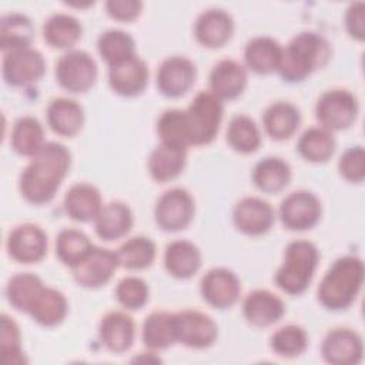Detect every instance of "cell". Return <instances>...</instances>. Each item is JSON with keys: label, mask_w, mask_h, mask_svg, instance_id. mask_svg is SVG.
<instances>
[{"label": "cell", "mask_w": 365, "mask_h": 365, "mask_svg": "<svg viewBox=\"0 0 365 365\" xmlns=\"http://www.w3.org/2000/svg\"><path fill=\"white\" fill-rule=\"evenodd\" d=\"M71 163L66 145L48 141L30 160L19 181L21 195L31 204H44L53 200Z\"/></svg>", "instance_id": "obj_1"}, {"label": "cell", "mask_w": 365, "mask_h": 365, "mask_svg": "<svg viewBox=\"0 0 365 365\" xmlns=\"http://www.w3.org/2000/svg\"><path fill=\"white\" fill-rule=\"evenodd\" d=\"M331 57L328 41L318 33L302 31L291 38L278 67L279 76L289 83H298L322 68Z\"/></svg>", "instance_id": "obj_2"}, {"label": "cell", "mask_w": 365, "mask_h": 365, "mask_svg": "<svg viewBox=\"0 0 365 365\" xmlns=\"http://www.w3.org/2000/svg\"><path fill=\"white\" fill-rule=\"evenodd\" d=\"M364 281V262L354 255L338 258L325 272L318 287L319 302L331 309L348 308L361 291Z\"/></svg>", "instance_id": "obj_3"}, {"label": "cell", "mask_w": 365, "mask_h": 365, "mask_svg": "<svg viewBox=\"0 0 365 365\" xmlns=\"http://www.w3.org/2000/svg\"><path fill=\"white\" fill-rule=\"evenodd\" d=\"M319 252L307 240H295L285 250V259L275 274V284L289 295L302 294L312 281Z\"/></svg>", "instance_id": "obj_4"}, {"label": "cell", "mask_w": 365, "mask_h": 365, "mask_svg": "<svg viewBox=\"0 0 365 365\" xmlns=\"http://www.w3.org/2000/svg\"><path fill=\"white\" fill-rule=\"evenodd\" d=\"M190 145H204L218 133L224 107L211 91H200L184 110Z\"/></svg>", "instance_id": "obj_5"}, {"label": "cell", "mask_w": 365, "mask_h": 365, "mask_svg": "<svg viewBox=\"0 0 365 365\" xmlns=\"http://www.w3.org/2000/svg\"><path fill=\"white\" fill-rule=\"evenodd\" d=\"M315 115L321 127L334 131L345 130L352 125L358 115L356 97L345 88H332L318 98Z\"/></svg>", "instance_id": "obj_6"}, {"label": "cell", "mask_w": 365, "mask_h": 365, "mask_svg": "<svg viewBox=\"0 0 365 365\" xmlns=\"http://www.w3.org/2000/svg\"><path fill=\"white\" fill-rule=\"evenodd\" d=\"M56 78L64 90L84 93L96 83L97 64L88 53L70 50L56 63Z\"/></svg>", "instance_id": "obj_7"}, {"label": "cell", "mask_w": 365, "mask_h": 365, "mask_svg": "<svg viewBox=\"0 0 365 365\" xmlns=\"http://www.w3.org/2000/svg\"><path fill=\"white\" fill-rule=\"evenodd\" d=\"M194 217V200L191 194L180 187L167 190L155 202L154 218L157 225L174 232L184 230Z\"/></svg>", "instance_id": "obj_8"}, {"label": "cell", "mask_w": 365, "mask_h": 365, "mask_svg": "<svg viewBox=\"0 0 365 365\" xmlns=\"http://www.w3.org/2000/svg\"><path fill=\"white\" fill-rule=\"evenodd\" d=\"M46 71V61L38 50L31 47L4 53L3 78L9 86L26 87L38 81Z\"/></svg>", "instance_id": "obj_9"}, {"label": "cell", "mask_w": 365, "mask_h": 365, "mask_svg": "<svg viewBox=\"0 0 365 365\" xmlns=\"http://www.w3.org/2000/svg\"><path fill=\"white\" fill-rule=\"evenodd\" d=\"M177 342L185 346L204 349L211 346L218 335L214 319L197 309H184L174 314Z\"/></svg>", "instance_id": "obj_10"}, {"label": "cell", "mask_w": 365, "mask_h": 365, "mask_svg": "<svg viewBox=\"0 0 365 365\" xmlns=\"http://www.w3.org/2000/svg\"><path fill=\"white\" fill-rule=\"evenodd\" d=\"M319 217L321 202L311 191H294L281 201L279 218L288 230H309L319 221Z\"/></svg>", "instance_id": "obj_11"}, {"label": "cell", "mask_w": 365, "mask_h": 365, "mask_svg": "<svg viewBox=\"0 0 365 365\" xmlns=\"http://www.w3.org/2000/svg\"><path fill=\"white\" fill-rule=\"evenodd\" d=\"M118 267L117 252L101 247H93V250L73 267V277L81 287L98 288L110 281Z\"/></svg>", "instance_id": "obj_12"}, {"label": "cell", "mask_w": 365, "mask_h": 365, "mask_svg": "<svg viewBox=\"0 0 365 365\" xmlns=\"http://www.w3.org/2000/svg\"><path fill=\"white\" fill-rule=\"evenodd\" d=\"M7 251L17 262H38L47 252V235L36 224H20L7 237Z\"/></svg>", "instance_id": "obj_13"}, {"label": "cell", "mask_w": 365, "mask_h": 365, "mask_svg": "<svg viewBox=\"0 0 365 365\" xmlns=\"http://www.w3.org/2000/svg\"><path fill=\"white\" fill-rule=\"evenodd\" d=\"M201 295L214 308L225 309L232 307L241 292L238 277L222 267L210 269L201 279Z\"/></svg>", "instance_id": "obj_14"}, {"label": "cell", "mask_w": 365, "mask_h": 365, "mask_svg": "<svg viewBox=\"0 0 365 365\" xmlns=\"http://www.w3.org/2000/svg\"><path fill=\"white\" fill-rule=\"evenodd\" d=\"M195 64L182 56L165 58L157 71V87L167 97H181L195 81Z\"/></svg>", "instance_id": "obj_15"}, {"label": "cell", "mask_w": 365, "mask_h": 365, "mask_svg": "<svg viewBox=\"0 0 365 365\" xmlns=\"http://www.w3.org/2000/svg\"><path fill=\"white\" fill-rule=\"evenodd\" d=\"M321 354L328 364L355 365L362 359V339L349 328H335L325 335Z\"/></svg>", "instance_id": "obj_16"}, {"label": "cell", "mask_w": 365, "mask_h": 365, "mask_svg": "<svg viewBox=\"0 0 365 365\" xmlns=\"http://www.w3.org/2000/svg\"><path fill=\"white\" fill-rule=\"evenodd\" d=\"M275 212L269 202L258 197L240 200L232 211L234 225L247 235L265 234L274 224Z\"/></svg>", "instance_id": "obj_17"}, {"label": "cell", "mask_w": 365, "mask_h": 365, "mask_svg": "<svg viewBox=\"0 0 365 365\" xmlns=\"http://www.w3.org/2000/svg\"><path fill=\"white\" fill-rule=\"evenodd\" d=\"M148 83L147 64L135 56L111 66L108 70V84L120 96L134 97L144 91Z\"/></svg>", "instance_id": "obj_18"}, {"label": "cell", "mask_w": 365, "mask_h": 365, "mask_svg": "<svg viewBox=\"0 0 365 365\" xmlns=\"http://www.w3.org/2000/svg\"><path fill=\"white\" fill-rule=\"evenodd\" d=\"M101 344L114 354H121L130 349L135 336V325L133 318L121 311L106 314L98 327Z\"/></svg>", "instance_id": "obj_19"}, {"label": "cell", "mask_w": 365, "mask_h": 365, "mask_svg": "<svg viewBox=\"0 0 365 365\" xmlns=\"http://www.w3.org/2000/svg\"><path fill=\"white\" fill-rule=\"evenodd\" d=\"M234 21L222 9H208L202 11L195 21L194 34L197 40L210 48L224 46L232 36Z\"/></svg>", "instance_id": "obj_20"}, {"label": "cell", "mask_w": 365, "mask_h": 365, "mask_svg": "<svg viewBox=\"0 0 365 365\" xmlns=\"http://www.w3.org/2000/svg\"><path fill=\"white\" fill-rule=\"evenodd\" d=\"M247 86V71L235 60H220L210 73V91L220 100L238 97Z\"/></svg>", "instance_id": "obj_21"}, {"label": "cell", "mask_w": 365, "mask_h": 365, "mask_svg": "<svg viewBox=\"0 0 365 365\" xmlns=\"http://www.w3.org/2000/svg\"><path fill=\"white\" fill-rule=\"evenodd\" d=\"M242 311L251 325L268 327L282 318L285 305L278 295L267 289H255L245 297Z\"/></svg>", "instance_id": "obj_22"}, {"label": "cell", "mask_w": 365, "mask_h": 365, "mask_svg": "<svg viewBox=\"0 0 365 365\" xmlns=\"http://www.w3.org/2000/svg\"><path fill=\"white\" fill-rule=\"evenodd\" d=\"M101 208V194L91 184L77 182L64 195V210L76 221H94Z\"/></svg>", "instance_id": "obj_23"}, {"label": "cell", "mask_w": 365, "mask_h": 365, "mask_svg": "<svg viewBox=\"0 0 365 365\" xmlns=\"http://www.w3.org/2000/svg\"><path fill=\"white\" fill-rule=\"evenodd\" d=\"M282 57L281 44L272 37L259 36L251 38L244 48V60L250 70L258 74L278 71Z\"/></svg>", "instance_id": "obj_24"}, {"label": "cell", "mask_w": 365, "mask_h": 365, "mask_svg": "<svg viewBox=\"0 0 365 365\" xmlns=\"http://www.w3.org/2000/svg\"><path fill=\"white\" fill-rule=\"evenodd\" d=\"M133 227V212L121 201H111L100 210L94 220L96 234L104 241H113L124 237Z\"/></svg>", "instance_id": "obj_25"}, {"label": "cell", "mask_w": 365, "mask_h": 365, "mask_svg": "<svg viewBox=\"0 0 365 365\" xmlns=\"http://www.w3.org/2000/svg\"><path fill=\"white\" fill-rule=\"evenodd\" d=\"M47 123L56 134L73 137L83 127V107L76 100L67 97L54 98L47 107Z\"/></svg>", "instance_id": "obj_26"}, {"label": "cell", "mask_w": 365, "mask_h": 365, "mask_svg": "<svg viewBox=\"0 0 365 365\" xmlns=\"http://www.w3.org/2000/svg\"><path fill=\"white\" fill-rule=\"evenodd\" d=\"M187 148L161 143L148 157V171L155 181L174 180L185 167Z\"/></svg>", "instance_id": "obj_27"}, {"label": "cell", "mask_w": 365, "mask_h": 365, "mask_svg": "<svg viewBox=\"0 0 365 365\" xmlns=\"http://www.w3.org/2000/svg\"><path fill=\"white\" fill-rule=\"evenodd\" d=\"M165 269L175 278H190L201 267V252L190 241L177 240L165 247L164 252Z\"/></svg>", "instance_id": "obj_28"}, {"label": "cell", "mask_w": 365, "mask_h": 365, "mask_svg": "<svg viewBox=\"0 0 365 365\" xmlns=\"http://www.w3.org/2000/svg\"><path fill=\"white\" fill-rule=\"evenodd\" d=\"M262 123L267 134L272 140H287L298 128L301 123L299 110L288 101L272 103L262 115Z\"/></svg>", "instance_id": "obj_29"}, {"label": "cell", "mask_w": 365, "mask_h": 365, "mask_svg": "<svg viewBox=\"0 0 365 365\" xmlns=\"http://www.w3.org/2000/svg\"><path fill=\"white\" fill-rule=\"evenodd\" d=\"M34 37L31 20L21 13H9L0 19V47L4 53L29 48Z\"/></svg>", "instance_id": "obj_30"}, {"label": "cell", "mask_w": 365, "mask_h": 365, "mask_svg": "<svg viewBox=\"0 0 365 365\" xmlns=\"http://www.w3.org/2000/svg\"><path fill=\"white\" fill-rule=\"evenodd\" d=\"M291 180V168L279 157H265L252 170V181L258 190L275 194L284 190Z\"/></svg>", "instance_id": "obj_31"}, {"label": "cell", "mask_w": 365, "mask_h": 365, "mask_svg": "<svg viewBox=\"0 0 365 365\" xmlns=\"http://www.w3.org/2000/svg\"><path fill=\"white\" fill-rule=\"evenodd\" d=\"M67 308L68 305L64 294L44 285L34 299L29 315L43 327H54L66 318Z\"/></svg>", "instance_id": "obj_32"}, {"label": "cell", "mask_w": 365, "mask_h": 365, "mask_svg": "<svg viewBox=\"0 0 365 365\" xmlns=\"http://www.w3.org/2000/svg\"><path fill=\"white\" fill-rule=\"evenodd\" d=\"M143 342L150 349H165L177 342L174 314L155 311L143 324Z\"/></svg>", "instance_id": "obj_33"}, {"label": "cell", "mask_w": 365, "mask_h": 365, "mask_svg": "<svg viewBox=\"0 0 365 365\" xmlns=\"http://www.w3.org/2000/svg\"><path fill=\"white\" fill-rule=\"evenodd\" d=\"M43 37L51 47L68 48L81 37V24L70 14L56 13L46 20Z\"/></svg>", "instance_id": "obj_34"}, {"label": "cell", "mask_w": 365, "mask_h": 365, "mask_svg": "<svg viewBox=\"0 0 365 365\" xmlns=\"http://www.w3.org/2000/svg\"><path fill=\"white\" fill-rule=\"evenodd\" d=\"M44 144V131L37 118L26 115L14 123L10 145L17 154L33 157Z\"/></svg>", "instance_id": "obj_35"}, {"label": "cell", "mask_w": 365, "mask_h": 365, "mask_svg": "<svg viewBox=\"0 0 365 365\" xmlns=\"http://www.w3.org/2000/svg\"><path fill=\"white\" fill-rule=\"evenodd\" d=\"M297 150L302 158L311 163H324L335 151V138L324 127H311L302 133Z\"/></svg>", "instance_id": "obj_36"}, {"label": "cell", "mask_w": 365, "mask_h": 365, "mask_svg": "<svg viewBox=\"0 0 365 365\" xmlns=\"http://www.w3.org/2000/svg\"><path fill=\"white\" fill-rule=\"evenodd\" d=\"M43 288L44 284L37 275L31 272H20L9 279L6 287V297L13 308L29 314L34 299Z\"/></svg>", "instance_id": "obj_37"}, {"label": "cell", "mask_w": 365, "mask_h": 365, "mask_svg": "<svg viewBox=\"0 0 365 365\" xmlns=\"http://www.w3.org/2000/svg\"><path fill=\"white\" fill-rule=\"evenodd\" d=\"M97 48L101 58L111 67L135 56L133 37L118 29L104 31L97 40Z\"/></svg>", "instance_id": "obj_38"}, {"label": "cell", "mask_w": 365, "mask_h": 365, "mask_svg": "<svg viewBox=\"0 0 365 365\" xmlns=\"http://www.w3.org/2000/svg\"><path fill=\"white\" fill-rule=\"evenodd\" d=\"M93 244L88 237L76 228H64L56 238V255L68 267H76L91 250Z\"/></svg>", "instance_id": "obj_39"}, {"label": "cell", "mask_w": 365, "mask_h": 365, "mask_svg": "<svg viewBox=\"0 0 365 365\" xmlns=\"http://www.w3.org/2000/svg\"><path fill=\"white\" fill-rule=\"evenodd\" d=\"M227 141L238 153L248 154L255 151L261 144V135L255 121L244 114L232 117L227 128Z\"/></svg>", "instance_id": "obj_40"}, {"label": "cell", "mask_w": 365, "mask_h": 365, "mask_svg": "<svg viewBox=\"0 0 365 365\" xmlns=\"http://www.w3.org/2000/svg\"><path fill=\"white\" fill-rule=\"evenodd\" d=\"M118 262L127 269H143L155 258V244L143 235L127 240L117 251Z\"/></svg>", "instance_id": "obj_41"}, {"label": "cell", "mask_w": 365, "mask_h": 365, "mask_svg": "<svg viewBox=\"0 0 365 365\" xmlns=\"http://www.w3.org/2000/svg\"><path fill=\"white\" fill-rule=\"evenodd\" d=\"M157 133L161 143L187 148L190 145L185 113L180 108L165 110L157 121Z\"/></svg>", "instance_id": "obj_42"}, {"label": "cell", "mask_w": 365, "mask_h": 365, "mask_svg": "<svg viewBox=\"0 0 365 365\" xmlns=\"http://www.w3.org/2000/svg\"><path fill=\"white\" fill-rule=\"evenodd\" d=\"M269 345L277 355L284 358H294L307 349L308 335L299 325L289 324L272 334Z\"/></svg>", "instance_id": "obj_43"}, {"label": "cell", "mask_w": 365, "mask_h": 365, "mask_svg": "<svg viewBox=\"0 0 365 365\" xmlns=\"http://www.w3.org/2000/svg\"><path fill=\"white\" fill-rule=\"evenodd\" d=\"M117 301L127 309H141L148 299V287L138 277H125L115 287Z\"/></svg>", "instance_id": "obj_44"}, {"label": "cell", "mask_w": 365, "mask_h": 365, "mask_svg": "<svg viewBox=\"0 0 365 365\" xmlns=\"http://www.w3.org/2000/svg\"><path fill=\"white\" fill-rule=\"evenodd\" d=\"M1 352L6 364H24L26 358L20 346V331L17 324L7 317L1 315Z\"/></svg>", "instance_id": "obj_45"}, {"label": "cell", "mask_w": 365, "mask_h": 365, "mask_svg": "<svg viewBox=\"0 0 365 365\" xmlns=\"http://www.w3.org/2000/svg\"><path fill=\"white\" fill-rule=\"evenodd\" d=\"M341 175L351 182H362L365 177V153L361 145L349 147L339 158Z\"/></svg>", "instance_id": "obj_46"}, {"label": "cell", "mask_w": 365, "mask_h": 365, "mask_svg": "<svg viewBox=\"0 0 365 365\" xmlns=\"http://www.w3.org/2000/svg\"><path fill=\"white\" fill-rule=\"evenodd\" d=\"M345 26L351 37L361 41L365 38V4L362 1L352 3L346 9Z\"/></svg>", "instance_id": "obj_47"}, {"label": "cell", "mask_w": 365, "mask_h": 365, "mask_svg": "<svg viewBox=\"0 0 365 365\" xmlns=\"http://www.w3.org/2000/svg\"><path fill=\"white\" fill-rule=\"evenodd\" d=\"M143 3L138 0H108L106 1L107 13L115 19L123 21L134 20L141 13Z\"/></svg>", "instance_id": "obj_48"}]
</instances>
